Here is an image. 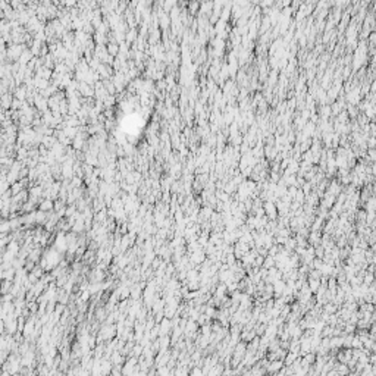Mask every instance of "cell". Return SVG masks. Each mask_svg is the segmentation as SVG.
<instances>
[{"label": "cell", "mask_w": 376, "mask_h": 376, "mask_svg": "<svg viewBox=\"0 0 376 376\" xmlns=\"http://www.w3.org/2000/svg\"><path fill=\"white\" fill-rule=\"evenodd\" d=\"M281 367H282V363L276 362V363H273V366H269V370L270 372H275V370H278V369H281Z\"/></svg>", "instance_id": "6da1fadb"}, {"label": "cell", "mask_w": 376, "mask_h": 376, "mask_svg": "<svg viewBox=\"0 0 376 376\" xmlns=\"http://www.w3.org/2000/svg\"><path fill=\"white\" fill-rule=\"evenodd\" d=\"M193 376H201V372L198 370V369H196V370H194V373H193Z\"/></svg>", "instance_id": "7a4b0ae2"}, {"label": "cell", "mask_w": 376, "mask_h": 376, "mask_svg": "<svg viewBox=\"0 0 376 376\" xmlns=\"http://www.w3.org/2000/svg\"><path fill=\"white\" fill-rule=\"evenodd\" d=\"M353 376H356V375H353Z\"/></svg>", "instance_id": "3957f363"}]
</instances>
